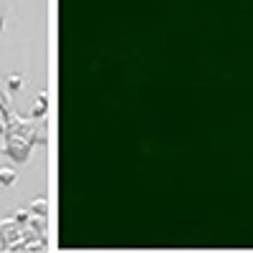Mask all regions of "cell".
Masks as SVG:
<instances>
[{
	"label": "cell",
	"instance_id": "cell-8",
	"mask_svg": "<svg viewBox=\"0 0 253 253\" xmlns=\"http://www.w3.org/2000/svg\"><path fill=\"white\" fill-rule=\"evenodd\" d=\"M10 220L18 223V225H28L31 223V210H15V213L10 215Z\"/></svg>",
	"mask_w": 253,
	"mask_h": 253
},
{
	"label": "cell",
	"instance_id": "cell-9",
	"mask_svg": "<svg viewBox=\"0 0 253 253\" xmlns=\"http://www.w3.org/2000/svg\"><path fill=\"white\" fill-rule=\"evenodd\" d=\"M20 86H23V76H20V74H10L8 76V91H18Z\"/></svg>",
	"mask_w": 253,
	"mask_h": 253
},
{
	"label": "cell",
	"instance_id": "cell-6",
	"mask_svg": "<svg viewBox=\"0 0 253 253\" xmlns=\"http://www.w3.org/2000/svg\"><path fill=\"white\" fill-rule=\"evenodd\" d=\"M28 225H31V230H33V236H38V238H46V218H38V215H33Z\"/></svg>",
	"mask_w": 253,
	"mask_h": 253
},
{
	"label": "cell",
	"instance_id": "cell-3",
	"mask_svg": "<svg viewBox=\"0 0 253 253\" xmlns=\"http://www.w3.org/2000/svg\"><path fill=\"white\" fill-rule=\"evenodd\" d=\"M48 94L43 91L38 99H36V104H33V109H31V119H41V117H46V112H48Z\"/></svg>",
	"mask_w": 253,
	"mask_h": 253
},
{
	"label": "cell",
	"instance_id": "cell-5",
	"mask_svg": "<svg viewBox=\"0 0 253 253\" xmlns=\"http://www.w3.org/2000/svg\"><path fill=\"white\" fill-rule=\"evenodd\" d=\"M31 215L46 218V215H48V198H36V200L31 203Z\"/></svg>",
	"mask_w": 253,
	"mask_h": 253
},
{
	"label": "cell",
	"instance_id": "cell-2",
	"mask_svg": "<svg viewBox=\"0 0 253 253\" xmlns=\"http://www.w3.org/2000/svg\"><path fill=\"white\" fill-rule=\"evenodd\" d=\"M15 241H20V225L13 223L10 218L8 220H0V246L10 248Z\"/></svg>",
	"mask_w": 253,
	"mask_h": 253
},
{
	"label": "cell",
	"instance_id": "cell-7",
	"mask_svg": "<svg viewBox=\"0 0 253 253\" xmlns=\"http://www.w3.org/2000/svg\"><path fill=\"white\" fill-rule=\"evenodd\" d=\"M15 180H18V172L13 170V167H0V185H3V187H10Z\"/></svg>",
	"mask_w": 253,
	"mask_h": 253
},
{
	"label": "cell",
	"instance_id": "cell-1",
	"mask_svg": "<svg viewBox=\"0 0 253 253\" xmlns=\"http://www.w3.org/2000/svg\"><path fill=\"white\" fill-rule=\"evenodd\" d=\"M5 137V144H3V152L10 157V160H15V162H28L31 160V142L28 139H23V137H18V134H13V132H5L3 134Z\"/></svg>",
	"mask_w": 253,
	"mask_h": 253
},
{
	"label": "cell",
	"instance_id": "cell-13",
	"mask_svg": "<svg viewBox=\"0 0 253 253\" xmlns=\"http://www.w3.org/2000/svg\"><path fill=\"white\" fill-rule=\"evenodd\" d=\"M0 220H3V218H0Z\"/></svg>",
	"mask_w": 253,
	"mask_h": 253
},
{
	"label": "cell",
	"instance_id": "cell-12",
	"mask_svg": "<svg viewBox=\"0 0 253 253\" xmlns=\"http://www.w3.org/2000/svg\"><path fill=\"white\" fill-rule=\"evenodd\" d=\"M0 119H3V114H0Z\"/></svg>",
	"mask_w": 253,
	"mask_h": 253
},
{
	"label": "cell",
	"instance_id": "cell-11",
	"mask_svg": "<svg viewBox=\"0 0 253 253\" xmlns=\"http://www.w3.org/2000/svg\"><path fill=\"white\" fill-rule=\"evenodd\" d=\"M3 28H5V15L0 13V31H3Z\"/></svg>",
	"mask_w": 253,
	"mask_h": 253
},
{
	"label": "cell",
	"instance_id": "cell-4",
	"mask_svg": "<svg viewBox=\"0 0 253 253\" xmlns=\"http://www.w3.org/2000/svg\"><path fill=\"white\" fill-rule=\"evenodd\" d=\"M0 114H3V122H5V124L13 119V107H10L8 91L3 89V81H0Z\"/></svg>",
	"mask_w": 253,
	"mask_h": 253
},
{
	"label": "cell",
	"instance_id": "cell-10",
	"mask_svg": "<svg viewBox=\"0 0 253 253\" xmlns=\"http://www.w3.org/2000/svg\"><path fill=\"white\" fill-rule=\"evenodd\" d=\"M5 132H8V124H5L3 119H0V134H5Z\"/></svg>",
	"mask_w": 253,
	"mask_h": 253
}]
</instances>
